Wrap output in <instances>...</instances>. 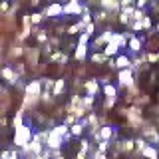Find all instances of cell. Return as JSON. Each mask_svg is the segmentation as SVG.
Returning <instances> with one entry per match:
<instances>
[{"mask_svg": "<svg viewBox=\"0 0 159 159\" xmlns=\"http://www.w3.org/2000/svg\"><path fill=\"white\" fill-rule=\"evenodd\" d=\"M30 137H32V131H30V127H28V125H20V127H16L14 143L22 147V145H26V143L30 141Z\"/></svg>", "mask_w": 159, "mask_h": 159, "instance_id": "cell-1", "label": "cell"}, {"mask_svg": "<svg viewBox=\"0 0 159 159\" xmlns=\"http://www.w3.org/2000/svg\"><path fill=\"white\" fill-rule=\"evenodd\" d=\"M84 12V6L80 4V0H70L68 4H64V14H80Z\"/></svg>", "mask_w": 159, "mask_h": 159, "instance_id": "cell-2", "label": "cell"}, {"mask_svg": "<svg viewBox=\"0 0 159 159\" xmlns=\"http://www.w3.org/2000/svg\"><path fill=\"white\" fill-rule=\"evenodd\" d=\"M40 86H42V84L36 80V82H32V84L26 88V96H28V99H36V98L40 96Z\"/></svg>", "mask_w": 159, "mask_h": 159, "instance_id": "cell-3", "label": "cell"}, {"mask_svg": "<svg viewBox=\"0 0 159 159\" xmlns=\"http://www.w3.org/2000/svg\"><path fill=\"white\" fill-rule=\"evenodd\" d=\"M62 145V135L60 133H56L52 129V131L48 133V147H52V149H56V147H60Z\"/></svg>", "mask_w": 159, "mask_h": 159, "instance_id": "cell-4", "label": "cell"}, {"mask_svg": "<svg viewBox=\"0 0 159 159\" xmlns=\"http://www.w3.org/2000/svg\"><path fill=\"white\" fill-rule=\"evenodd\" d=\"M44 14H46V16H60V14H64V6L58 4V2H54L44 10Z\"/></svg>", "mask_w": 159, "mask_h": 159, "instance_id": "cell-5", "label": "cell"}, {"mask_svg": "<svg viewBox=\"0 0 159 159\" xmlns=\"http://www.w3.org/2000/svg\"><path fill=\"white\" fill-rule=\"evenodd\" d=\"M133 84V80H131V72L125 68V70H121L119 72V86H131Z\"/></svg>", "mask_w": 159, "mask_h": 159, "instance_id": "cell-6", "label": "cell"}, {"mask_svg": "<svg viewBox=\"0 0 159 159\" xmlns=\"http://www.w3.org/2000/svg\"><path fill=\"white\" fill-rule=\"evenodd\" d=\"M143 135H145L147 139H151L153 143H157V141H159V135H157V131H155L153 127H145V129H143Z\"/></svg>", "mask_w": 159, "mask_h": 159, "instance_id": "cell-7", "label": "cell"}, {"mask_svg": "<svg viewBox=\"0 0 159 159\" xmlns=\"http://www.w3.org/2000/svg\"><path fill=\"white\" fill-rule=\"evenodd\" d=\"M129 58L127 56H119L117 60H116V68H119V70H125V68H129Z\"/></svg>", "mask_w": 159, "mask_h": 159, "instance_id": "cell-8", "label": "cell"}, {"mask_svg": "<svg viewBox=\"0 0 159 159\" xmlns=\"http://www.w3.org/2000/svg\"><path fill=\"white\" fill-rule=\"evenodd\" d=\"M119 4H121L119 0H102V6L107 8V10H117Z\"/></svg>", "mask_w": 159, "mask_h": 159, "instance_id": "cell-9", "label": "cell"}, {"mask_svg": "<svg viewBox=\"0 0 159 159\" xmlns=\"http://www.w3.org/2000/svg\"><path fill=\"white\" fill-rule=\"evenodd\" d=\"M117 50H119V46L116 42H109L106 46V50H103V54H106V56H111V54H117Z\"/></svg>", "mask_w": 159, "mask_h": 159, "instance_id": "cell-10", "label": "cell"}, {"mask_svg": "<svg viewBox=\"0 0 159 159\" xmlns=\"http://www.w3.org/2000/svg\"><path fill=\"white\" fill-rule=\"evenodd\" d=\"M86 52H88V46H86V44H78V48H76V58H78V60H84V58H86Z\"/></svg>", "mask_w": 159, "mask_h": 159, "instance_id": "cell-11", "label": "cell"}, {"mask_svg": "<svg viewBox=\"0 0 159 159\" xmlns=\"http://www.w3.org/2000/svg\"><path fill=\"white\" fill-rule=\"evenodd\" d=\"M103 93L107 96V99H113V102H116V93H117V89L113 88V86H106V88H103Z\"/></svg>", "mask_w": 159, "mask_h": 159, "instance_id": "cell-12", "label": "cell"}, {"mask_svg": "<svg viewBox=\"0 0 159 159\" xmlns=\"http://www.w3.org/2000/svg\"><path fill=\"white\" fill-rule=\"evenodd\" d=\"M2 76L6 78L10 84H14V82H16V76H14V72H12L10 68H4V70H2Z\"/></svg>", "mask_w": 159, "mask_h": 159, "instance_id": "cell-13", "label": "cell"}, {"mask_svg": "<svg viewBox=\"0 0 159 159\" xmlns=\"http://www.w3.org/2000/svg\"><path fill=\"white\" fill-rule=\"evenodd\" d=\"M86 89H88V96H93V93H98V82H88L86 84Z\"/></svg>", "mask_w": 159, "mask_h": 159, "instance_id": "cell-14", "label": "cell"}, {"mask_svg": "<svg viewBox=\"0 0 159 159\" xmlns=\"http://www.w3.org/2000/svg\"><path fill=\"white\" fill-rule=\"evenodd\" d=\"M141 153H143L145 157H149V159H157V151H155L153 147H145V149H143Z\"/></svg>", "mask_w": 159, "mask_h": 159, "instance_id": "cell-15", "label": "cell"}, {"mask_svg": "<svg viewBox=\"0 0 159 159\" xmlns=\"http://www.w3.org/2000/svg\"><path fill=\"white\" fill-rule=\"evenodd\" d=\"M111 135H113L111 127H102V131H99V137H102V139H109Z\"/></svg>", "mask_w": 159, "mask_h": 159, "instance_id": "cell-16", "label": "cell"}, {"mask_svg": "<svg viewBox=\"0 0 159 159\" xmlns=\"http://www.w3.org/2000/svg\"><path fill=\"white\" fill-rule=\"evenodd\" d=\"M129 48H131L133 52H139V48H141V42H139L137 38H131V42H129Z\"/></svg>", "mask_w": 159, "mask_h": 159, "instance_id": "cell-17", "label": "cell"}, {"mask_svg": "<svg viewBox=\"0 0 159 159\" xmlns=\"http://www.w3.org/2000/svg\"><path fill=\"white\" fill-rule=\"evenodd\" d=\"M64 88H66V84H64V80H60L56 84V89H54V96H60V93L64 92Z\"/></svg>", "mask_w": 159, "mask_h": 159, "instance_id": "cell-18", "label": "cell"}, {"mask_svg": "<svg viewBox=\"0 0 159 159\" xmlns=\"http://www.w3.org/2000/svg\"><path fill=\"white\" fill-rule=\"evenodd\" d=\"M70 131H72V135H80V133L84 131L82 123H76V125H72V129H70Z\"/></svg>", "mask_w": 159, "mask_h": 159, "instance_id": "cell-19", "label": "cell"}, {"mask_svg": "<svg viewBox=\"0 0 159 159\" xmlns=\"http://www.w3.org/2000/svg\"><path fill=\"white\" fill-rule=\"evenodd\" d=\"M133 143H135V141H123L121 149H123V151H129V149H133Z\"/></svg>", "mask_w": 159, "mask_h": 159, "instance_id": "cell-20", "label": "cell"}, {"mask_svg": "<svg viewBox=\"0 0 159 159\" xmlns=\"http://www.w3.org/2000/svg\"><path fill=\"white\" fill-rule=\"evenodd\" d=\"M92 60L93 62H103V60H106V54H93Z\"/></svg>", "mask_w": 159, "mask_h": 159, "instance_id": "cell-21", "label": "cell"}, {"mask_svg": "<svg viewBox=\"0 0 159 159\" xmlns=\"http://www.w3.org/2000/svg\"><path fill=\"white\" fill-rule=\"evenodd\" d=\"M135 143H137V151H143V149L147 147V145H145V139H137Z\"/></svg>", "mask_w": 159, "mask_h": 159, "instance_id": "cell-22", "label": "cell"}, {"mask_svg": "<svg viewBox=\"0 0 159 159\" xmlns=\"http://www.w3.org/2000/svg\"><path fill=\"white\" fill-rule=\"evenodd\" d=\"M30 20H32L34 24H38L40 20H42V14H32V16H30Z\"/></svg>", "mask_w": 159, "mask_h": 159, "instance_id": "cell-23", "label": "cell"}, {"mask_svg": "<svg viewBox=\"0 0 159 159\" xmlns=\"http://www.w3.org/2000/svg\"><path fill=\"white\" fill-rule=\"evenodd\" d=\"M93 28H96V24H88V26H86V34H89V36H92V34H93Z\"/></svg>", "mask_w": 159, "mask_h": 159, "instance_id": "cell-24", "label": "cell"}, {"mask_svg": "<svg viewBox=\"0 0 159 159\" xmlns=\"http://www.w3.org/2000/svg\"><path fill=\"white\" fill-rule=\"evenodd\" d=\"M93 159H106V155H103V151H98L96 155H93Z\"/></svg>", "mask_w": 159, "mask_h": 159, "instance_id": "cell-25", "label": "cell"}, {"mask_svg": "<svg viewBox=\"0 0 159 159\" xmlns=\"http://www.w3.org/2000/svg\"><path fill=\"white\" fill-rule=\"evenodd\" d=\"M147 2H149V0H139V2H137V4H139V6H145V4H147Z\"/></svg>", "mask_w": 159, "mask_h": 159, "instance_id": "cell-26", "label": "cell"}]
</instances>
